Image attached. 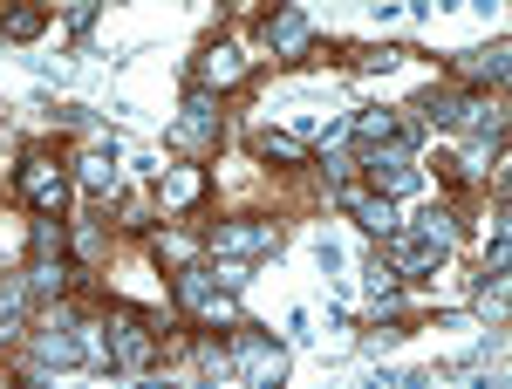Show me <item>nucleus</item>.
Returning <instances> with one entry per match:
<instances>
[{
    "instance_id": "13",
    "label": "nucleus",
    "mask_w": 512,
    "mask_h": 389,
    "mask_svg": "<svg viewBox=\"0 0 512 389\" xmlns=\"http://www.w3.org/2000/svg\"><path fill=\"white\" fill-rule=\"evenodd\" d=\"M198 192H205V171H198V164H178V171L164 178V205H171V212L198 205Z\"/></svg>"
},
{
    "instance_id": "16",
    "label": "nucleus",
    "mask_w": 512,
    "mask_h": 389,
    "mask_svg": "<svg viewBox=\"0 0 512 389\" xmlns=\"http://www.w3.org/2000/svg\"><path fill=\"white\" fill-rule=\"evenodd\" d=\"M424 117H431L437 130H451V123L472 117V103H458V96H437V89H431V96H424Z\"/></svg>"
},
{
    "instance_id": "20",
    "label": "nucleus",
    "mask_w": 512,
    "mask_h": 389,
    "mask_svg": "<svg viewBox=\"0 0 512 389\" xmlns=\"http://www.w3.org/2000/svg\"><path fill=\"white\" fill-rule=\"evenodd\" d=\"M62 287H69V267H62V260H55V267H48V260L28 267V294H62Z\"/></svg>"
},
{
    "instance_id": "18",
    "label": "nucleus",
    "mask_w": 512,
    "mask_h": 389,
    "mask_svg": "<svg viewBox=\"0 0 512 389\" xmlns=\"http://www.w3.org/2000/svg\"><path fill=\"white\" fill-rule=\"evenodd\" d=\"M82 185H89V192H110V185H117V157L89 151V157H82Z\"/></svg>"
},
{
    "instance_id": "15",
    "label": "nucleus",
    "mask_w": 512,
    "mask_h": 389,
    "mask_svg": "<svg viewBox=\"0 0 512 389\" xmlns=\"http://www.w3.org/2000/svg\"><path fill=\"white\" fill-rule=\"evenodd\" d=\"M349 130H355V137H362V151H369V144H390V137H396V130H403V123H396L390 110H362V117H355Z\"/></svg>"
},
{
    "instance_id": "14",
    "label": "nucleus",
    "mask_w": 512,
    "mask_h": 389,
    "mask_svg": "<svg viewBox=\"0 0 512 389\" xmlns=\"http://www.w3.org/2000/svg\"><path fill=\"white\" fill-rule=\"evenodd\" d=\"M41 28H48V14H41V7H28V0L0 14V35H7V41H35Z\"/></svg>"
},
{
    "instance_id": "19",
    "label": "nucleus",
    "mask_w": 512,
    "mask_h": 389,
    "mask_svg": "<svg viewBox=\"0 0 512 389\" xmlns=\"http://www.w3.org/2000/svg\"><path fill=\"white\" fill-rule=\"evenodd\" d=\"M253 151H260V157H280V164H301V137H280V130H260V137H253Z\"/></svg>"
},
{
    "instance_id": "7",
    "label": "nucleus",
    "mask_w": 512,
    "mask_h": 389,
    "mask_svg": "<svg viewBox=\"0 0 512 389\" xmlns=\"http://www.w3.org/2000/svg\"><path fill=\"white\" fill-rule=\"evenodd\" d=\"M280 233L274 226H260V219H239V226H219L212 233V253H226V260H260V253H274Z\"/></svg>"
},
{
    "instance_id": "12",
    "label": "nucleus",
    "mask_w": 512,
    "mask_h": 389,
    "mask_svg": "<svg viewBox=\"0 0 512 389\" xmlns=\"http://www.w3.org/2000/svg\"><path fill=\"white\" fill-rule=\"evenodd\" d=\"M458 76H465V82H506V41H492V48H472V55H458Z\"/></svg>"
},
{
    "instance_id": "17",
    "label": "nucleus",
    "mask_w": 512,
    "mask_h": 389,
    "mask_svg": "<svg viewBox=\"0 0 512 389\" xmlns=\"http://www.w3.org/2000/svg\"><path fill=\"white\" fill-rule=\"evenodd\" d=\"M62 246H69V226H62V212H41V226H35V260L62 253Z\"/></svg>"
},
{
    "instance_id": "5",
    "label": "nucleus",
    "mask_w": 512,
    "mask_h": 389,
    "mask_svg": "<svg viewBox=\"0 0 512 389\" xmlns=\"http://www.w3.org/2000/svg\"><path fill=\"white\" fill-rule=\"evenodd\" d=\"M233 355H239V376H246V383H280V376H287V355H280L267 335H253V328L233 335Z\"/></svg>"
},
{
    "instance_id": "2",
    "label": "nucleus",
    "mask_w": 512,
    "mask_h": 389,
    "mask_svg": "<svg viewBox=\"0 0 512 389\" xmlns=\"http://www.w3.org/2000/svg\"><path fill=\"white\" fill-rule=\"evenodd\" d=\"M110 362L130 369V376H144V369L158 362V335H151L144 314H117V321H110Z\"/></svg>"
},
{
    "instance_id": "10",
    "label": "nucleus",
    "mask_w": 512,
    "mask_h": 389,
    "mask_svg": "<svg viewBox=\"0 0 512 389\" xmlns=\"http://www.w3.org/2000/svg\"><path fill=\"white\" fill-rule=\"evenodd\" d=\"M342 205H349L355 219H362V233H376V239L403 233V226H396V205H390V198H369V192H342Z\"/></svg>"
},
{
    "instance_id": "9",
    "label": "nucleus",
    "mask_w": 512,
    "mask_h": 389,
    "mask_svg": "<svg viewBox=\"0 0 512 389\" xmlns=\"http://www.w3.org/2000/svg\"><path fill=\"white\" fill-rule=\"evenodd\" d=\"M246 76V62H239V48L233 41H219V48H205L192 62V89H226V82Z\"/></svg>"
},
{
    "instance_id": "6",
    "label": "nucleus",
    "mask_w": 512,
    "mask_h": 389,
    "mask_svg": "<svg viewBox=\"0 0 512 389\" xmlns=\"http://www.w3.org/2000/svg\"><path fill=\"white\" fill-rule=\"evenodd\" d=\"M21 198H28L35 212H62V205H69V178H62V171L35 151L28 164H21Z\"/></svg>"
},
{
    "instance_id": "11",
    "label": "nucleus",
    "mask_w": 512,
    "mask_h": 389,
    "mask_svg": "<svg viewBox=\"0 0 512 389\" xmlns=\"http://www.w3.org/2000/svg\"><path fill=\"white\" fill-rule=\"evenodd\" d=\"M212 130H219V123H212V96L192 89V96H185V117H178V144L198 151V144H212Z\"/></svg>"
},
{
    "instance_id": "22",
    "label": "nucleus",
    "mask_w": 512,
    "mask_h": 389,
    "mask_svg": "<svg viewBox=\"0 0 512 389\" xmlns=\"http://www.w3.org/2000/svg\"><path fill=\"white\" fill-rule=\"evenodd\" d=\"M362 69H396V48H355Z\"/></svg>"
},
{
    "instance_id": "1",
    "label": "nucleus",
    "mask_w": 512,
    "mask_h": 389,
    "mask_svg": "<svg viewBox=\"0 0 512 389\" xmlns=\"http://www.w3.org/2000/svg\"><path fill=\"white\" fill-rule=\"evenodd\" d=\"M417 137L410 130H396L390 144H369V157H362V171L376 178V192L383 198H396V192H417Z\"/></svg>"
},
{
    "instance_id": "21",
    "label": "nucleus",
    "mask_w": 512,
    "mask_h": 389,
    "mask_svg": "<svg viewBox=\"0 0 512 389\" xmlns=\"http://www.w3.org/2000/svg\"><path fill=\"white\" fill-rule=\"evenodd\" d=\"M158 260H171V267H192V239H185V233H158Z\"/></svg>"
},
{
    "instance_id": "8",
    "label": "nucleus",
    "mask_w": 512,
    "mask_h": 389,
    "mask_svg": "<svg viewBox=\"0 0 512 389\" xmlns=\"http://www.w3.org/2000/svg\"><path fill=\"white\" fill-rule=\"evenodd\" d=\"M260 35H267V48H274V55H301V48L315 41V21H308L301 7H274V14L260 21Z\"/></svg>"
},
{
    "instance_id": "3",
    "label": "nucleus",
    "mask_w": 512,
    "mask_h": 389,
    "mask_svg": "<svg viewBox=\"0 0 512 389\" xmlns=\"http://www.w3.org/2000/svg\"><path fill=\"white\" fill-rule=\"evenodd\" d=\"M178 301H185L198 321H239L233 287H219V273H205V267H185V273H178Z\"/></svg>"
},
{
    "instance_id": "4",
    "label": "nucleus",
    "mask_w": 512,
    "mask_h": 389,
    "mask_svg": "<svg viewBox=\"0 0 512 389\" xmlns=\"http://www.w3.org/2000/svg\"><path fill=\"white\" fill-rule=\"evenodd\" d=\"M390 253H383V267L396 273V280H417V273H437V260H444V239H431V233H390L383 239Z\"/></svg>"
}]
</instances>
